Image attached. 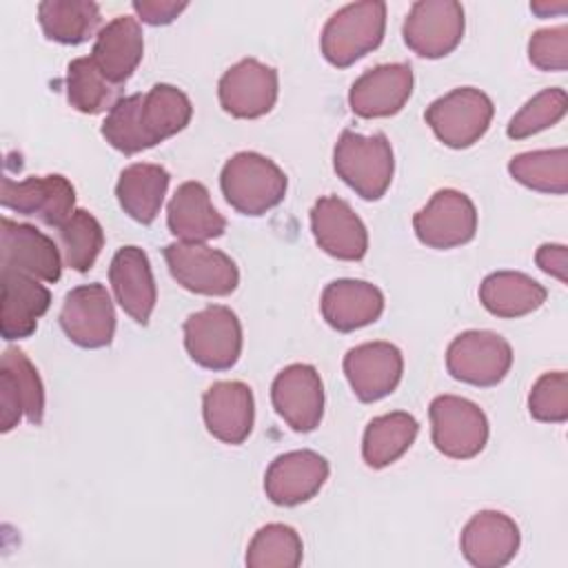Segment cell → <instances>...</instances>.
I'll list each match as a JSON object with an SVG mask.
<instances>
[{"label":"cell","mask_w":568,"mask_h":568,"mask_svg":"<svg viewBox=\"0 0 568 568\" xmlns=\"http://www.w3.org/2000/svg\"><path fill=\"white\" fill-rule=\"evenodd\" d=\"M288 180L284 171L266 155L240 151L229 158L220 173L224 200L242 215H264L286 195Z\"/></svg>","instance_id":"6da1fadb"},{"label":"cell","mask_w":568,"mask_h":568,"mask_svg":"<svg viewBox=\"0 0 568 568\" xmlns=\"http://www.w3.org/2000/svg\"><path fill=\"white\" fill-rule=\"evenodd\" d=\"M335 173L364 200H379L395 173V158L384 133L359 135L344 129L333 149Z\"/></svg>","instance_id":"7a4b0ae2"},{"label":"cell","mask_w":568,"mask_h":568,"mask_svg":"<svg viewBox=\"0 0 568 568\" xmlns=\"http://www.w3.org/2000/svg\"><path fill=\"white\" fill-rule=\"evenodd\" d=\"M386 31V2L364 0L337 9L324 24L320 47L333 67H351L379 47Z\"/></svg>","instance_id":"3957f363"},{"label":"cell","mask_w":568,"mask_h":568,"mask_svg":"<svg viewBox=\"0 0 568 568\" xmlns=\"http://www.w3.org/2000/svg\"><path fill=\"white\" fill-rule=\"evenodd\" d=\"M493 113V100L484 91L475 87H459L433 100L424 118L442 144L450 149H466L488 131Z\"/></svg>","instance_id":"277c9868"},{"label":"cell","mask_w":568,"mask_h":568,"mask_svg":"<svg viewBox=\"0 0 568 568\" xmlns=\"http://www.w3.org/2000/svg\"><path fill=\"white\" fill-rule=\"evenodd\" d=\"M184 348L195 364L209 371L235 366L242 353V324L237 315L222 304L191 313L184 320Z\"/></svg>","instance_id":"5b68a950"},{"label":"cell","mask_w":568,"mask_h":568,"mask_svg":"<svg viewBox=\"0 0 568 568\" xmlns=\"http://www.w3.org/2000/svg\"><path fill=\"white\" fill-rule=\"evenodd\" d=\"M164 260L173 280L197 295L222 297L237 288L240 271L235 262L202 242H173L164 246Z\"/></svg>","instance_id":"8992f818"},{"label":"cell","mask_w":568,"mask_h":568,"mask_svg":"<svg viewBox=\"0 0 568 568\" xmlns=\"http://www.w3.org/2000/svg\"><path fill=\"white\" fill-rule=\"evenodd\" d=\"M430 437L435 448L450 459H473L488 442L484 410L457 395H437L428 408Z\"/></svg>","instance_id":"52a82bcc"},{"label":"cell","mask_w":568,"mask_h":568,"mask_svg":"<svg viewBox=\"0 0 568 568\" xmlns=\"http://www.w3.org/2000/svg\"><path fill=\"white\" fill-rule=\"evenodd\" d=\"M513 366L510 344L493 331H464L446 351L450 377L470 386H497Z\"/></svg>","instance_id":"ba28073f"},{"label":"cell","mask_w":568,"mask_h":568,"mask_svg":"<svg viewBox=\"0 0 568 568\" xmlns=\"http://www.w3.org/2000/svg\"><path fill=\"white\" fill-rule=\"evenodd\" d=\"M464 7L455 0H419L410 7L402 36L406 47L428 60H437L457 49L464 38Z\"/></svg>","instance_id":"9c48e42d"},{"label":"cell","mask_w":568,"mask_h":568,"mask_svg":"<svg viewBox=\"0 0 568 568\" xmlns=\"http://www.w3.org/2000/svg\"><path fill=\"white\" fill-rule=\"evenodd\" d=\"M413 229L430 248H455L477 233V209L473 200L455 189H439L415 215Z\"/></svg>","instance_id":"30bf717a"},{"label":"cell","mask_w":568,"mask_h":568,"mask_svg":"<svg viewBox=\"0 0 568 568\" xmlns=\"http://www.w3.org/2000/svg\"><path fill=\"white\" fill-rule=\"evenodd\" d=\"M0 204L47 226L60 229L75 211V189L64 175H31L20 182L2 178Z\"/></svg>","instance_id":"8fae6325"},{"label":"cell","mask_w":568,"mask_h":568,"mask_svg":"<svg viewBox=\"0 0 568 568\" xmlns=\"http://www.w3.org/2000/svg\"><path fill=\"white\" fill-rule=\"evenodd\" d=\"M64 335L80 348H104L115 335V308L104 284H82L64 295L60 308Z\"/></svg>","instance_id":"7c38bea8"},{"label":"cell","mask_w":568,"mask_h":568,"mask_svg":"<svg viewBox=\"0 0 568 568\" xmlns=\"http://www.w3.org/2000/svg\"><path fill=\"white\" fill-rule=\"evenodd\" d=\"M280 93L277 71L255 58L235 62L217 82V98L222 109L240 120H255L266 115Z\"/></svg>","instance_id":"4fadbf2b"},{"label":"cell","mask_w":568,"mask_h":568,"mask_svg":"<svg viewBox=\"0 0 568 568\" xmlns=\"http://www.w3.org/2000/svg\"><path fill=\"white\" fill-rule=\"evenodd\" d=\"M22 417L42 424L44 386L31 359L20 348H7L0 359V430L9 433Z\"/></svg>","instance_id":"5bb4252c"},{"label":"cell","mask_w":568,"mask_h":568,"mask_svg":"<svg viewBox=\"0 0 568 568\" xmlns=\"http://www.w3.org/2000/svg\"><path fill=\"white\" fill-rule=\"evenodd\" d=\"M275 413L295 430L311 433L324 417V384L315 366L291 364L271 384Z\"/></svg>","instance_id":"9a60e30c"},{"label":"cell","mask_w":568,"mask_h":568,"mask_svg":"<svg viewBox=\"0 0 568 568\" xmlns=\"http://www.w3.org/2000/svg\"><path fill=\"white\" fill-rule=\"evenodd\" d=\"M60 246L31 224L2 217L0 222V266L24 273L40 282H58L62 275Z\"/></svg>","instance_id":"2e32d148"},{"label":"cell","mask_w":568,"mask_h":568,"mask_svg":"<svg viewBox=\"0 0 568 568\" xmlns=\"http://www.w3.org/2000/svg\"><path fill=\"white\" fill-rule=\"evenodd\" d=\"M331 466L315 450L277 455L264 473V493L277 506H297L313 499L326 484Z\"/></svg>","instance_id":"e0dca14e"},{"label":"cell","mask_w":568,"mask_h":568,"mask_svg":"<svg viewBox=\"0 0 568 568\" xmlns=\"http://www.w3.org/2000/svg\"><path fill=\"white\" fill-rule=\"evenodd\" d=\"M404 373L402 351L390 342H364L344 355V375L359 402L390 395Z\"/></svg>","instance_id":"ac0fdd59"},{"label":"cell","mask_w":568,"mask_h":568,"mask_svg":"<svg viewBox=\"0 0 568 568\" xmlns=\"http://www.w3.org/2000/svg\"><path fill=\"white\" fill-rule=\"evenodd\" d=\"M311 231L331 257L357 262L368 251V231L351 204L337 195L320 197L311 209Z\"/></svg>","instance_id":"d6986e66"},{"label":"cell","mask_w":568,"mask_h":568,"mask_svg":"<svg viewBox=\"0 0 568 568\" xmlns=\"http://www.w3.org/2000/svg\"><path fill=\"white\" fill-rule=\"evenodd\" d=\"M413 93V69L406 62L377 64L364 71L348 91L351 111L359 118H390Z\"/></svg>","instance_id":"ffe728a7"},{"label":"cell","mask_w":568,"mask_h":568,"mask_svg":"<svg viewBox=\"0 0 568 568\" xmlns=\"http://www.w3.org/2000/svg\"><path fill=\"white\" fill-rule=\"evenodd\" d=\"M202 417L215 439L231 446L242 444L251 435L255 419L251 388L237 379L213 382L202 395Z\"/></svg>","instance_id":"44dd1931"},{"label":"cell","mask_w":568,"mask_h":568,"mask_svg":"<svg viewBox=\"0 0 568 568\" xmlns=\"http://www.w3.org/2000/svg\"><path fill=\"white\" fill-rule=\"evenodd\" d=\"M519 526L506 513L479 510L462 530L459 548L475 568H501L519 550Z\"/></svg>","instance_id":"7402d4cb"},{"label":"cell","mask_w":568,"mask_h":568,"mask_svg":"<svg viewBox=\"0 0 568 568\" xmlns=\"http://www.w3.org/2000/svg\"><path fill=\"white\" fill-rule=\"evenodd\" d=\"M0 333L7 342L24 339L36 333L38 320L51 306V293L40 280L24 273L0 268Z\"/></svg>","instance_id":"603a6c76"},{"label":"cell","mask_w":568,"mask_h":568,"mask_svg":"<svg viewBox=\"0 0 568 568\" xmlns=\"http://www.w3.org/2000/svg\"><path fill=\"white\" fill-rule=\"evenodd\" d=\"M109 282L122 311L138 324H149L158 288L146 253L140 246H122L111 260Z\"/></svg>","instance_id":"cb8c5ba5"},{"label":"cell","mask_w":568,"mask_h":568,"mask_svg":"<svg viewBox=\"0 0 568 568\" xmlns=\"http://www.w3.org/2000/svg\"><path fill=\"white\" fill-rule=\"evenodd\" d=\"M320 308L331 328L351 333L379 320L384 295L375 284L364 280H335L322 291Z\"/></svg>","instance_id":"d4e9b609"},{"label":"cell","mask_w":568,"mask_h":568,"mask_svg":"<svg viewBox=\"0 0 568 568\" xmlns=\"http://www.w3.org/2000/svg\"><path fill=\"white\" fill-rule=\"evenodd\" d=\"M169 231L178 242H209L226 231V220L211 202L209 189L202 182H184L175 189L166 206Z\"/></svg>","instance_id":"484cf974"},{"label":"cell","mask_w":568,"mask_h":568,"mask_svg":"<svg viewBox=\"0 0 568 568\" xmlns=\"http://www.w3.org/2000/svg\"><path fill=\"white\" fill-rule=\"evenodd\" d=\"M193 115L189 95L173 84H153L138 100V133L142 149H151L186 129Z\"/></svg>","instance_id":"4316f807"},{"label":"cell","mask_w":568,"mask_h":568,"mask_svg":"<svg viewBox=\"0 0 568 568\" xmlns=\"http://www.w3.org/2000/svg\"><path fill=\"white\" fill-rule=\"evenodd\" d=\"M144 55V36L138 18L118 16L95 36L91 58L98 69L118 87H122Z\"/></svg>","instance_id":"83f0119b"},{"label":"cell","mask_w":568,"mask_h":568,"mask_svg":"<svg viewBox=\"0 0 568 568\" xmlns=\"http://www.w3.org/2000/svg\"><path fill=\"white\" fill-rule=\"evenodd\" d=\"M169 171L160 164L151 162H135L122 169L118 184H115V197L122 211L140 222L151 224L164 202L166 189H169Z\"/></svg>","instance_id":"f1b7e54d"},{"label":"cell","mask_w":568,"mask_h":568,"mask_svg":"<svg viewBox=\"0 0 568 568\" xmlns=\"http://www.w3.org/2000/svg\"><path fill=\"white\" fill-rule=\"evenodd\" d=\"M546 288L526 273L495 271L479 284V302L495 317H524L546 302Z\"/></svg>","instance_id":"f546056e"},{"label":"cell","mask_w":568,"mask_h":568,"mask_svg":"<svg viewBox=\"0 0 568 568\" xmlns=\"http://www.w3.org/2000/svg\"><path fill=\"white\" fill-rule=\"evenodd\" d=\"M417 433L419 424L406 410L373 417L362 439V457L366 466L379 470L395 464L413 446Z\"/></svg>","instance_id":"4dcf8cb0"},{"label":"cell","mask_w":568,"mask_h":568,"mask_svg":"<svg viewBox=\"0 0 568 568\" xmlns=\"http://www.w3.org/2000/svg\"><path fill=\"white\" fill-rule=\"evenodd\" d=\"M44 36L60 44H82L100 33V7L91 0H44L38 4Z\"/></svg>","instance_id":"1f68e13d"},{"label":"cell","mask_w":568,"mask_h":568,"mask_svg":"<svg viewBox=\"0 0 568 568\" xmlns=\"http://www.w3.org/2000/svg\"><path fill=\"white\" fill-rule=\"evenodd\" d=\"M67 100L75 111L98 115L113 109L120 100V87L98 69L91 55H84L67 67Z\"/></svg>","instance_id":"d6a6232c"},{"label":"cell","mask_w":568,"mask_h":568,"mask_svg":"<svg viewBox=\"0 0 568 568\" xmlns=\"http://www.w3.org/2000/svg\"><path fill=\"white\" fill-rule=\"evenodd\" d=\"M508 173L515 182L537 193L564 195L568 191V151L559 146L513 155Z\"/></svg>","instance_id":"836d02e7"},{"label":"cell","mask_w":568,"mask_h":568,"mask_svg":"<svg viewBox=\"0 0 568 568\" xmlns=\"http://www.w3.org/2000/svg\"><path fill=\"white\" fill-rule=\"evenodd\" d=\"M58 246L64 266L87 273L104 246V231L89 211L75 209L73 215L58 229Z\"/></svg>","instance_id":"e575fe53"},{"label":"cell","mask_w":568,"mask_h":568,"mask_svg":"<svg viewBox=\"0 0 568 568\" xmlns=\"http://www.w3.org/2000/svg\"><path fill=\"white\" fill-rule=\"evenodd\" d=\"M304 546L295 528L286 524H266L262 526L248 548L246 566L248 568H297L302 564Z\"/></svg>","instance_id":"d590c367"},{"label":"cell","mask_w":568,"mask_h":568,"mask_svg":"<svg viewBox=\"0 0 568 568\" xmlns=\"http://www.w3.org/2000/svg\"><path fill=\"white\" fill-rule=\"evenodd\" d=\"M568 98L559 87H548L532 95L508 122L506 133L510 140L530 138L544 129L555 126L566 115Z\"/></svg>","instance_id":"8d00e7d4"},{"label":"cell","mask_w":568,"mask_h":568,"mask_svg":"<svg viewBox=\"0 0 568 568\" xmlns=\"http://www.w3.org/2000/svg\"><path fill=\"white\" fill-rule=\"evenodd\" d=\"M528 413L546 424H564L568 419V375L564 371L544 373L532 384Z\"/></svg>","instance_id":"74e56055"},{"label":"cell","mask_w":568,"mask_h":568,"mask_svg":"<svg viewBox=\"0 0 568 568\" xmlns=\"http://www.w3.org/2000/svg\"><path fill=\"white\" fill-rule=\"evenodd\" d=\"M528 60L541 71L568 69V27L539 29L528 40Z\"/></svg>","instance_id":"f35d334b"},{"label":"cell","mask_w":568,"mask_h":568,"mask_svg":"<svg viewBox=\"0 0 568 568\" xmlns=\"http://www.w3.org/2000/svg\"><path fill=\"white\" fill-rule=\"evenodd\" d=\"M135 16L151 24V27H160V24H171L186 7L189 2H178V0H135L133 4Z\"/></svg>","instance_id":"ab89813d"},{"label":"cell","mask_w":568,"mask_h":568,"mask_svg":"<svg viewBox=\"0 0 568 568\" xmlns=\"http://www.w3.org/2000/svg\"><path fill=\"white\" fill-rule=\"evenodd\" d=\"M537 266L557 277L561 284L568 282V248L564 244H541L535 253Z\"/></svg>","instance_id":"60d3db41"},{"label":"cell","mask_w":568,"mask_h":568,"mask_svg":"<svg viewBox=\"0 0 568 568\" xmlns=\"http://www.w3.org/2000/svg\"><path fill=\"white\" fill-rule=\"evenodd\" d=\"M530 11L537 13L539 18H548V16H555V13H564V11H568V0H555V2L537 0V2H530Z\"/></svg>","instance_id":"b9f144b4"}]
</instances>
